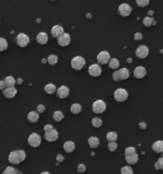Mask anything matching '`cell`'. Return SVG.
Masks as SVG:
<instances>
[{"label": "cell", "instance_id": "6da1fadb", "mask_svg": "<svg viewBox=\"0 0 163 174\" xmlns=\"http://www.w3.org/2000/svg\"><path fill=\"white\" fill-rule=\"evenodd\" d=\"M26 158L25 151L23 150H15L11 151L8 155V161L13 165H19L24 161Z\"/></svg>", "mask_w": 163, "mask_h": 174}, {"label": "cell", "instance_id": "7a4b0ae2", "mask_svg": "<svg viewBox=\"0 0 163 174\" xmlns=\"http://www.w3.org/2000/svg\"><path fill=\"white\" fill-rule=\"evenodd\" d=\"M130 76L129 71L126 68H123L119 70L115 71L112 74L113 80L115 81L126 80Z\"/></svg>", "mask_w": 163, "mask_h": 174}, {"label": "cell", "instance_id": "3957f363", "mask_svg": "<svg viewBox=\"0 0 163 174\" xmlns=\"http://www.w3.org/2000/svg\"><path fill=\"white\" fill-rule=\"evenodd\" d=\"M85 59L82 56H75L71 60V66L75 70H80L86 65Z\"/></svg>", "mask_w": 163, "mask_h": 174}, {"label": "cell", "instance_id": "277c9868", "mask_svg": "<svg viewBox=\"0 0 163 174\" xmlns=\"http://www.w3.org/2000/svg\"><path fill=\"white\" fill-rule=\"evenodd\" d=\"M92 108V111L94 112L95 114H102L106 110V105L103 100H98L93 103Z\"/></svg>", "mask_w": 163, "mask_h": 174}, {"label": "cell", "instance_id": "5b68a950", "mask_svg": "<svg viewBox=\"0 0 163 174\" xmlns=\"http://www.w3.org/2000/svg\"><path fill=\"white\" fill-rule=\"evenodd\" d=\"M15 41L17 45L22 47V48H24L30 43V38L27 35L23 33H20L15 38Z\"/></svg>", "mask_w": 163, "mask_h": 174}, {"label": "cell", "instance_id": "8992f818", "mask_svg": "<svg viewBox=\"0 0 163 174\" xmlns=\"http://www.w3.org/2000/svg\"><path fill=\"white\" fill-rule=\"evenodd\" d=\"M28 142L29 145L31 147L36 148V147H38L42 143V138L40 135L36 133H31L28 137Z\"/></svg>", "mask_w": 163, "mask_h": 174}, {"label": "cell", "instance_id": "52a82bcc", "mask_svg": "<svg viewBox=\"0 0 163 174\" xmlns=\"http://www.w3.org/2000/svg\"><path fill=\"white\" fill-rule=\"evenodd\" d=\"M128 93L123 88H119L114 92V98L117 102H123L127 99Z\"/></svg>", "mask_w": 163, "mask_h": 174}, {"label": "cell", "instance_id": "ba28073f", "mask_svg": "<svg viewBox=\"0 0 163 174\" xmlns=\"http://www.w3.org/2000/svg\"><path fill=\"white\" fill-rule=\"evenodd\" d=\"M132 8L127 3H122L119 7L118 13L122 17H127L132 12Z\"/></svg>", "mask_w": 163, "mask_h": 174}, {"label": "cell", "instance_id": "9c48e42d", "mask_svg": "<svg viewBox=\"0 0 163 174\" xmlns=\"http://www.w3.org/2000/svg\"><path fill=\"white\" fill-rule=\"evenodd\" d=\"M149 54V49L145 45H141L138 46L136 50L135 54L136 57L139 59H144L148 56Z\"/></svg>", "mask_w": 163, "mask_h": 174}, {"label": "cell", "instance_id": "30bf717a", "mask_svg": "<svg viewBox=\"0 0 163 174\" xmlns=\"http://www.w3.org/2000/svg\"><path fill=\"white\" fill-rule=\"evenodd\" d=\"M110 58L111 57H110V53L106 51L100 52L97 56V61L99 63L101 64H105L109 63Z\"/></svg>", "mask_w": 163, "mask_h": 174}, {"label": "cell", "instance_id": "8fae6325", "mask_svg": "<svg viewBox=\"0 0 163 174\" xmlns=\"http://www.w3.org/2000/svg\"><path fill=\"white\" fill-rule=\"evenodd\" d=\"M58 137H59V133H58V131L56 129L54 128L51 131L45 132L44 134V138L48 142H56L58 139Z\"/></svg>", "mask_w": 163, "mask_h": 174}, {"label": "cell", "instance_id": "7c38bea8", "mask_svg": "<svg viewBox=\"0 0 163 174\" xmlns=\"http://www.w3.org/2000/svg\"><path fill=\"white\" fill-rule=\"evenodd\" d=\"M88 73L93 77H98L102 73L101 67L98 64H93L89 67Z\"/></svg>", "mask_w": 163, "mask_h": 174}, {"label": "cell", "instance_id": "4fadbf2b", "mask_svg": "<svg viewBox=\"0 0 163 174\" xmlns=\"http://www.w3.org/2000/svg\"><path fill=\"white\" fill-rule=\"evenodd\" d=\"M70 42L71 37L68 33H64V34L57 38V43L61 47L68 46Z\"/></svg>", "mask_w": 163, "mask_h": 174}, {"label": "cell", "instance_id": "5bb4252c", "mask_svg": "<svg viewBox=\"0 0 163 174\" xmlns=\"http://www.w3.org/2000/svg\"><path fill=\"white\" fill-rule=\"evenodd\" d=\"M57 96L61 99H65L69 96V89L68 87L65 85H61L60 87L58 88L56 91Z\"/></svg>", "mask_w": 163, "mask_h": 174}, {"label": "cell", "instance_id": "9a60e30c", "mask_svg": "<svg viewBox=\"0 0 163 174\" xmlns=\"http://www.w3.org/2000/svg\"><path fill=\"white\" fill-rule=\"evenodd\" d=\"M133 74L135 78L141 79L144 78L145 75H147V71L143 66H139L135 68V69L134 70Z\"/></svg>", "mask_w": 163, "mask_h": 174}, {"label": "cell", "instance_id": "2e32d148", "mask_svg": "<svg viewBox=\"0 0 163 174\" xmlns=\"http://www.w3.org/2000/svg\"><path fill=\"white\" fill-rule=\"evenodd\" d=\"M64 32H65L64 28L60 25L54 26L51 29V35L54 38H58L64 34Z\"/></svg>", "mask_w": 163, "mask_h": 174}, {"label": "cell", "instance_id": "e0dca14e", "mask_svg": "<svg viewBox=\"0 0 163 174\" xmlns=\"http://www.w3.org/2000/svg\"><path fill=\"white\" fill-rule=\"evenodd\" d=\"M17 93V90L15 87L6 88V89L3 91V94L5 98L8 99H11L14 98L16 96Z\"/></svg>", "mask_w": 163, "mask_h": 174}, {"label": "cell", "instance_id": "ac0fdd59", "mask_svg": "<svg viewBox=\"0 0 163 174\" xmlns=\"http://www.w3.org/2000/svg\"><path fill=\"white\" fill-rule=\"evenodd\" d=\"M36 40L38 43L41 44V45H45V44L48 42V35L45 32H40V33L37 35Z\"/></svg>", "mask_w": 163, "mask_h": 174}, {"label": "cell", "instance_id": "d6986e66", "mask_svg": "<svg viewBox=\"0 0 163 174\" xmlns=\"http://www.w3.org/2000/svg\"><path fill=\"white\" fill-rule=\"evenodd\" d=\"M3 81L5 82V86L7 88L15 87L16 81H15V79H14L13 77H12V76L6 77Z\"/></svg>", "mask_w": 163, "mask_h": 174}, {"label": "cell", "instance_id": "ffe728a7", "mask_svg": "<svg viewBox=\"0 0 163 174\" xmlns=\"http://www.w3.org/2000/svg\"><path fill=\"white\" fill-rule=\"evenodd\" d=\"M63 149L67 153H71L73 152L75 149V143L72 141H67L64 144Z\"/></svg>", "mask_w": 163, "mask_h": 174}, {"label": "cell", "instance_id": "44dd1931", "mask_svg": "<svg viewBox=\"0 0 163 174\" xmlns=\"http://www.w3.org/2000/svg\"><path fill=\"white\" fill-rule=\"evenodd\" d=\"M152 148L154 151L157 153H161L163 152V141L158 140L153 144Z\"/></svg>", "mask_w": 163, "mask_h": 174}, {"label": "cell", "instance_id": "7402d4cb", "mask_svg": "<svg viewBox=\"0 0 163 174\" xmlns=\"http://www.w3.org/2000/svg\"><path fill=\"white\" fill-rule=\"evenodd\" d=\"M27 119L30 122L35 123L39 119V114L36 111H31L28 114Z\"/></svg>", "mask_w": 163, "mask_h": 174}, {"label": "cell", "instance_id": "603a6c76", "mask_svg": "<svg viewBox=\"0 0 163 174\" xmlns=\"http://www.w3.org/2000/svg\"><path fill=\"white\" fill-rule=\"evenodd\" d=\"M126 161L128 164H129L131 165H134L137 163V162L138 161V155L137 154V153L136 154H134L133 155H130V156H126Z\"/></svg>", "mask_w": 163, "mask_h": 174}, {"label": "cell", "instance_id": "cb8c5ba5", "mask_svg": "<svg viewBox=\"0 0 163 174\" xmlns=\"http://www.w3.org/2000/svg\"><path fill=\"white\" fill-rule=\"evenodd\" d=\"M88 144L92 149H96L100 146V140L98 137H91L88 139Z\"/></svg>", "mask_w": 163, "mask_h": 174}, {"label": "cell", "instance_id": "d4e9b609", "mask_svg": "<svg viewBox=\"0 0 163 174\" xmlns=\"http://www.w3.org/2000/svg\"><path fill=\"white\" fill-rule=\"evenodd\" d=\"M44 91L46 93L48 94H52L57 91L56 86L52 83H49L46 84L44 87Z\"/></svg>", "mask_w": 163, "mask_h": 174}, {"label": "cell", "instance_id": "484cf974", "mask_svg": "<svg viewBox=\"0 0 163 174\" xmlns=\"http://www.w3.org/2000/svg\"><path fill=\"white\" fill-rule=\"evenodd\" d=\"M118 138V135L116 132L110 131L106 135V140L108 142H115Z\"/></svg>", "mask_w": 163, "mask_h": 174}, {"label": "cell", "instance_id": "4316f807", "mask_svg": "<svg viewBox=\"0 0 163 174\" xmlns=\"http://www.w3.org/2000/svg\"><path fill=\"white\" fill-rule=\"evenodd\" d=\"M120 66V63L116 58H113L110 60L108 63V67L113 70H117Z\"/></svg>", "mask_w": 163, "mask_h": 174}, {"label": "cell", "instance_id": "83f0119b", "mask_svg": "<svg viewBox=\"0 0 163 174\" xmlns=\"http://www.w3.org/2000/svg\"><path fill=\"white\" fill-rule=\"evenodd\" d=\"M82 110V107L79 104H73L71 106L70 108L71 112L73 114H78L80 113Z\"/></svg>", "mask_w": 163, "mask_h": 174}, {"label": "cell", "instance_id": "f1b7e54d", "mask_svg": "<svg viewBox=\"0 0 163 174\" xmlns=\"http://www.w3.org/2000/svg\"><path fill=\"white\" fill-rule=\"evenodd\" d=\"M64 117H65L64 114H63L62 112L59 110L55 111L53 114V119L56 122L61 121L64 119Z\"/></svg>", "mask_w": 163, "mask_h": 174}, {"label": "cell", "instance_id": "f546056e", "mask_svg": "<svg viewBox=\"0 0 163 174\" xmlns=\"http://www.w3.org/2000/svg\"><path fill=\"white\" fill-rule=\"evenodd\" d=\"M8 44L7 41L5 38L0 37V52L6 51L8 49Z\"/></svg>", "mask_w": 163, "mask_h": 174}, {"label": "cell", "instance_id": "4dcf8cb0", "mask_svg": "<svg viewBox=\"0 0 163 174\" xmlns=\"http://www.w3.org/2000/svg\"><path fill=\"white\" fill-rule=\"evenodd\" d=\"M19 170L13 167H7L3 172V174H18Z\"/></svg>", "mask_w": 163, "mask_h": 174}, {"label": "cell", "instance_id": "1f68e13d", "mask_svg": "<svg viewBox=\"0 0 163 174\" xmlns=\"http://www.w3.org/2000/svg\"><path fill=\"white\" fill-rule=\"evenodd\" d=\"M154 21V17H146L143 19V24L146 27H150L153 24V22Z\"/></svg>", "mask_w": 163, "mask_h": 174}, {"label": "cell", "instance_id": "d6a6232c", "mask_svg": "<svg viewBox=\"0 0 163 174\" xmlns=\"http://www.w3.org/2000/svg\"><path fill=\"white\" fill-rule=\"evenodd\" d=\"M47 61L49 64H51L52 66H54L55 64L57 63L58 62V57L56 55L52 54L48 56L47 58Z\"/></svg>", "mask_w": 163, "mask_h": 174}, {"label": "cell", "instance_id": "836d02e7", "mask_svg": "<svg viewBox=\"0 0 163 174\" xmlns=\"http://www.w3.org/2000/svg\"><path fill=\"white\" fill-rule=\"evenodd\" d=\"M92 126H94V128H100L102 124H103V121H102V120L100 119V118L99 117H95L93 118L92 119Z\"/></svg>", "mask_w": 163, "mask_h": 174}, {"label": "cell", "instance_id": "e575fe53", "mask_svg": "<svg viewBox=\"0 0 163 174\" xmlns=\"http://www.w3.org/2000/svg\"><path fill=\"white\" fill-rule=\"evenodd\" d=\"M136 153V150L134 147H128L125 150V156L133 155Z\"/></svg>", "mask_w": 163, "mask_h": 174}, {"label": "cell", "instance_id": "d590c367", "mask_svg": "<svg viewBox=\"0 0 163 174\" xmlns=\"http://www.w3.org/2000/svg\"><path fill=\"white\" fill-rule=\"evenodd\" d=\"M121 174H133V170L130 166H125L122 168Z\"/></svg>", "mask_w": 163, "mask_h": 174}, {"label": "cell", "instance_id": "8d00e7d4", "mask_svg": "<svg viewBox=\"0 0 163 174\" xmlns=\"http://www.w3.org/2000/svg\"><path fill=\"white\" fill-rule=\"evenodd\" d=\"M149 3L150 1H148V0H136V3L137 4L138 7L141 8L147 7L149 5Z\"/></svg>", "mask_w": 163, "mask_h": 174}, {"label": "cell", "instance_id": "74e56055", "mask_svg": "<svg viewBox=\"0 0 163 174\" xmlns=\"http://www.w3.org/2000/svg\"><path fill=\"white\" fill-rule=\"evenodd\" d=\"M108 147L110 152H114L117 149V144L116 142H109L108 144Z\"/></svg>", "mask_w": 163, "mask_h": 174}, {"label": "cell", "instance_id": "f35d334b", "mask_svg": "<svg viewBox=\"0 0 163 174\" xmlns=\"http://www.w3.org/2000/svg\"><path fill=\"white\" fill-rule=\"evenodd\" d=\"M45 105L42 104H40L37 106L36 107V112L39 114H42L45 112Z\"/></svg>", "mask_w": 163, "mask_h": 174}, {"label": "cell", "instance_id": "ab89813d", "mask_svg": "<svg viewBox=\"0 0 163 174\" xmlns=\"http://www.w3.org/2000/svg\"><path fill=\"white\" fill-rule=\"evenodd\" d=\"M86 170V167L85 165L84 164H80L78 165L77 168V171L79 173H83Z\"/></svg>", "mask_w": 163, "mask_h": 174}, {"label": "cell", "instance_id": "60d3db41", "mask_svg": "<svg viewBox=\"0 0 163 174\" xmlns=\"http://www.w3.org/2000/svg\"><path fill=\"white\" fill-rule=\"evenodd\" d=\"M134 38H135V40L136 41H140L143 39V35L141 33H139V32H138V33H136L134 35Z\"/></svg>", "mask_w": 163, "mask_h": 174}, {"label": "cell", "instance_id": "b9f144b4", "mask_svg": "<svg viewBox=\"0 0 163 174\" xmlns=\"http://www.w3.org/2000/svg\"><path fill=\"white\" fill-rule=\"evenodd\" d=\"M54 128V126L51 125H46L44 126V128H43V130H44L45 133V132H47V131H49L52 130V129H53Z\"/></svg>", "mask_w": 163, "mask_h": 174}, {"label": "cell", "instance_id": "7bdbcfd3", "mask_svg": "<svg viewBox=\"0 0 163 174\" xmlns=\"http://www.w3.org/2000/svg\"><path fill=\"white\" fill-rule=\"evenodd\" d=\"M56 160L58 163H62L65 160V157L62 154H58L56 157Z\"/></svg>", "mask_w": 163, "mask_h": 174}, {"label": "cell", "instance_id": "ee69618b", "mask_svg": "<svg viewBox=\"0 0 163 174\" xmlns=\"http://www.w3.org/2000/svg\"><path fill=\"white\" fill-rule=\"evenodd\" d=\"M139 128L141 129H145L147 128V124L144 122H141L139 124Z\"/></svg>", "mask_w": 163, "mask_h": 174}, {"label": "cell", "instance_id": "f6af8a7d", "mask_svg": "<svg viewBox=\"0 0 163 174\" xmlns=\"http://www.w3.org/2000/svg\"><path fill=\"white\" fill-rule=\"evenodd\" d=\"M6 89V86L3 81H0V90L4 91Z\"/></svg>", "mask_w": 163, "mask_h": 174}, {"label": "cell", "instance_id": "bcb514c9", "mask_svg": "<svg viewBox=\"0 0 163 174\" xmlns=\"http://www.w3.org/2000/svg\"><path fill=\"white\" fill-rule=\"evenodd\" d=\"M158 163L160 165V167H161V169L163 170V156H162V157H161V158H159Z\"/></svg>", "mask_w": 163, "mask_h": 174}, {"label": "cell", "instance_id": "7dc6e473", "mask_svg": "<svg viewBox=\"0 0 163 174\" xmlns=\"http://www.w3.org/2000/svg\"><path fill=\"white\" fill-rule=\"evenodd\" d=\"M154 167H155L156 170H161V167H160V165L158 163V161H157L155 165H154Z\"/></svg>", "mask_w": 163, "mask_h": 174}, {"label": "cell", "instance_id": "c3c4849f", "mask_svg": "<svg viewBox=\"0 0 163 174\" xmlns=\"http://www.w3.org/2000/svg\"><path fill=\"white\" fill-rule=\"evenodd\" d=\"M23 82V80L21 78H18L16 81V83L18 85H21Z\"/></svg>", "mask_w": 163, "mask_h": 174}, {"label": "cell", "instance_id": "681fc988", "mask_svg": "<svg viewBox=\"0 0 163 174\" xmlns=\"http://www.w3.org/2000/svg\"><path fill=\"white\" fill-rule=\"evenodd\" d=\"M147 14H148V16H149V17H152L153 15H154V12H153L152 10H149V11L148 12Z\"/></svg>", "mask_w": 163, "mask_h": 174}, {"label": "cell", "instance_id": "f907efd6", "mask_svg": "<svg viewBox=\"0 0 163 174\" xmlns=\"http://www.w3.org/2000/svg\"><path fill=\"white\" fill-rule=\"evenodd\" d=\"M86 17L87 19H91V17H92V16H91V14H89V13H88V14H86Z\"/></svg>", "mask_w": 163, "mask_h": 174}, {"label": "cell", "instance_id": "816d5d0a", "mask_svg": "<svg viewBox=\"0 0 163 174\" xmlns=\"http://www.w3.org/2000/svg\"><path fill=\"white\" fill-rule=\"evenodd\" d=\"M127 62L128 63H129V64H131V63H132V62H133V60L131 58H127Z\"/></svg>", "mask_w": 163, "mask_h": 174}, {"label": "cell", "instance_id": "f5cc1de1", "mask_svg": "<svg viewBox=\"0 0 163 174\" xmlns=\"http://www.w3.org/2000/svg\"><path fill=\"white\" fill-rule=\"evenodd\" d=\"M46 62H47V60H46V59H45V58H43L42 60V63L43 64H46Z\"/></svg>", "mask_w": 163, "mask_h": 174}, {"label": "cell", "instance_id": "db71d44e", "mask_svg": "<svg viewBox=\"0 0 163 174\" xmlns=\"http://www.w3.org/2000/svg\"><path fill=\"white\" fill-rule=\"evenodd\" d=\"M40 174H51V173H49L48 172H43L41 173Z\"/></svg>", "mask_w": 163, "mask_h": 174}, {"label": "cell", "instance_id": "11a10c76", "mask_svg": "<svg viewBox=\"0 0 163 174\" xmlns=\"http://www.w3.org/2000/svg\"><path fill=\"white\" fill-rule=\"evenodd\" d=\"M36 21H37L38 23H40V22H41V19H36Z\"/></svg>", "mask_w": 163, "mask_h": 174}, {"label": "cell", "instance_id": "9f6ffc18", "mask_svg": "<svg viewBox=\"0 0 163 174\" xmlns=\"http://www.w3.org/2000/svg\"><path fill=\"white\" fill-rule=\"evenodd\" d=\"M156 22L155 21V20H154V22H153V24H152V26H156Z\"/></svg>", "mask_w": 163, "mask_h": 174}, {"label": "cell", "instance_id": "6f0895ef", "mask_svg": "<svg viewBox=\"0 0 163 174\" xmlns=\"http://www.w3.org/2000/svg\"><path fill=\"white\" fill-rule=\"evenodd\" d=\"M160 52H161V54H162V53H163V50H161V51H160Z\"/></svg>", "mask_w": 163, "mask_h": 174}, {"label": "cell", "instance_id": "680465c9", "mask_svg": "<svg viewBox=\"0 0 163 174\" xmlns=\"http://www.w3.org/2000/svg\"><path fill=\"white\" fill-rule=\"evenodd\" d=\"M92 152V156H94V155H95V154H94V152Z\"/></svg>", "mask_w": 163, "mask_h": 174}, {"label": "cell", "instance_id": "91938a15", "mask_svg": "<svg viewBox=\"0 0 163 174\" xmlns=\"http://www.w3.org/2000/svg\"><path fill=\"white\" fill-rule=\"evenodd\" d=\"M0 24H1V22H0Z\"/></svg>", "mask_w": 163, "mask_h": 174}]
</instances>
